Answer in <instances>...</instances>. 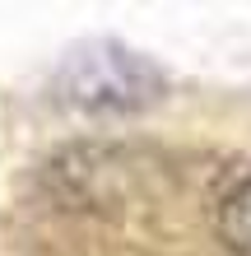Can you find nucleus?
<instances>
[{
	"label": "nucleus",
	"instance_id": "obj_1",
	"mask_svg": "<svg viewBox=\"0 0 251 256\" xmlns=\"http://www.w3.org/2000/svg\"><path fill=\"white\" fill-rule=\"evenodd\" d=\"M51 94L84 116H135L168 98V74L121 38H84L56 61Z\"/></svg>",
	"mask_w": 251,
	"mask_h": 256
},
{
	"label": "nucleus",
	"instance_id": "obj_2",
	"mask_svg": "<svg viewBox=\"0 0 251 256\" xmlns=\"http://www.w3.org/2000/svg\"><path fill=\"white\" fill-rule=\"evenodd\" d=\"M219 238L233 256H251V172L219 200Z\"/></svg>",
	"mask_w": 251,
	"mask_h": 256
}]
</instances>
